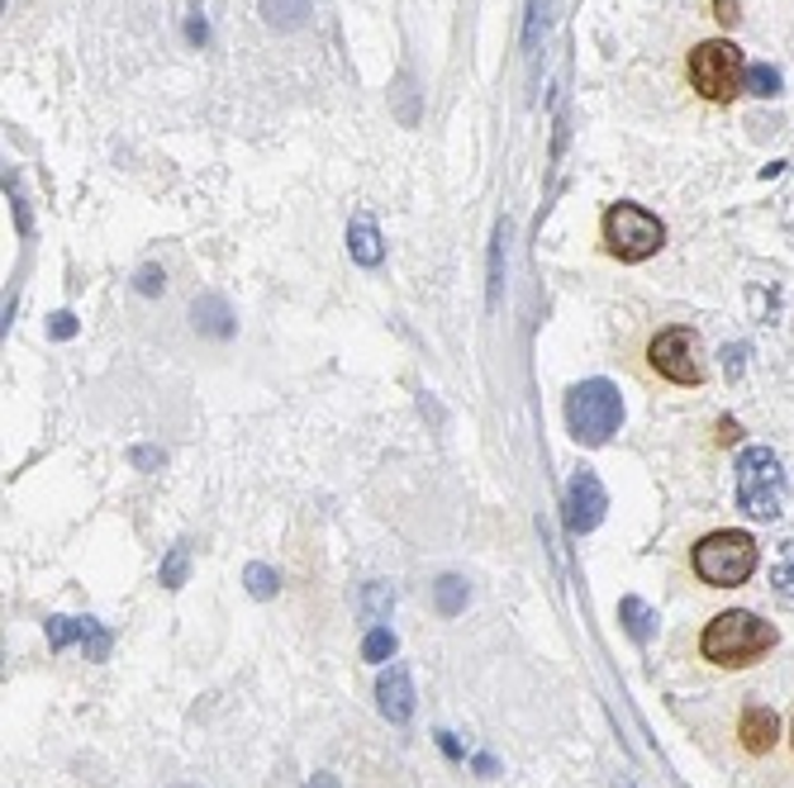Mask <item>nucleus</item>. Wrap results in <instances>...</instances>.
I'll return each mask as SVG.
<instances>
[{
  "label": "nucleus",
  "mask_w": 794,
  "mask_h": 788,
  "mask_svg": "<svg viewBox=\"0 0 794 788\" xmlns=\"http://www.w3.org/2000/svg\"><path fill=\"white\" fill-rule=\"evenodd\" d=\"M771 647H775V627L761 623V617L747 613V608L719 613V617H713V623L705 627V637H699V651H705V661L723 665V669H747V665H757Z\"/></svg>",
  "instance_id": "f257e3e1"
},
{
  "label": "nucleus",
  "mask_w": 794,
  "mask_h": 788,
  "mask_svg": "<svg viewBox=\"0 0 794 788\" xmlns=\"http://www.w3.org/2000/svg\"><path fill=\"white\" fill-rule=\"evenodd\" d=\"M623 423V394L609 380H581L566 394V428L585 446H604Z\"/></svg>",
  "instance_id": "f03ea898"
},
{
  "label": "nucleus",
  "mask_w": 794,
  "mask_h": 788,
  "mask_svg": "<svg viewBox=\"0 0 794 788\" xmlns=\"http://www.w3.org/2000/svg\"><path fill=\"white\" fill-rule=\"evenodd\" d=\"M600 238L609 247V257L619 261H647L661 253V243H667V223H661L657 214H647L643 205H609L604 219H600Z\"/></svg>",
  "instance_id": "7ed1b4c3"
},
{
  "label": "nucleus",
  "mask_w": 794,
  "mask_h": 788,
  "mask_svg": "<svg viewBox=\"0 0 794 788\" xmlns=\"http://www.w3.org/2000/svg\"><path fill=\"white\" fill-rule=\"evenodd\" d=\"M737 504L761 522L780 518V504H785V470H780V456L771 446H747V452L737 456Z\"/></svg>",
  "instance_id": "20e7f679"
},
{
  "label": "nucleus",
  "mask_w": 794,
  "mask_h": 788,
  "mask_svg": "<svg viewBox=\"0 0 794 788\" xmlns=\"http://www.w3.org/2000/svg\"><path fill=\"white\" fill-rule=\"evenodd\" d=\"M742 82H747V62H742L737 44H728V38L695 44V52H689V86L709 104H728L733 96H742Z\"/></svg>",
  "instance_id": "39448f33"
},
{
  "label": "nucleus",
  "mask_w": 794,
  "mask_h": 788,
  "mask_svg": "<svg viewBox=\"0 0 794 788\" xmlns=\"http://www.w3.org/2000/svg\"><path fill=\"white\" fill-rule=\"evenodd\" d=\"M757 570V542L747 532H709L695 546V575L713 589H737Z\"/></svg>",
  "instance_id": "423d86ee"
},
{
  "label": "nucleus",
  "mask_w": 794,
  "mask_h": 788,
  "mask_svg": "<svg viewBox=\"0 0 794 788\" xmlns=\"http://www.w3.org/2000/svg\"><path fill=\"white\" fill-rule=\"evenodd\" d=\"M647 361L657 375H667L671 385H699L705 380V361H699V337L689 328H667L647 343Z\"/></svg>",
  "instance_id": "0eeeda50"
},
{
  "label": "nucleus",
  "mask_w": 794,
  "mask_h": 788,
  "mask_svg": "<svg viewBox=\"0 0 794 788\" xmlns=\"http://www.w3.org/2000/svg\"><path fill=\"white\" fill-rule=\"evenodd\" d=\"M562 508H566V528L571 532H595L604 522V508H609V494H604V484H600V476H595L590 466H581L576 476L566 480V498H562Z\"/></svg>",
  "instance_id": "6e6552de"
},
{
  "label": "nucleus",
  "mask_w": 794,
  "mask_h": 788,
  "mask_svg": "<svg viewBox=\"0 0 794 788\" xmlns=\"http://www.w3.org/2000/svg\"><path fill=\"white\" fill-rule=\"evenodd\" d=\"M376 707H381V717L395 722V727L414 717V685H410V669L405 665L381 669V679H376Z\"/></svg>",
  "instance_id": "1a4fd4ad"
},
{
  "label": "nucleus",
  "mask_w": 794,
  "mask_h": 788,
  "mask_svg": "<svg viewBox=\"0 0 794 788\" xmlns=\"http://www.w3.org/2000/svg\"><path fill=\"white\" fill-rule=\"evenodd\" d=\"M737 737H742V746H747L752 755H766L775 746V737H780V722H775L771 707H747L742 722H737Z\"/></svg>",
  "instance_id": "9d476101"
},
{
  "label": "nucleus",
  "mask_w": 794,
  "mask_h": 788,
  "mask_svg": "<svg viewBox=\"0 0 794 788\" xmlns=\"http://www.w3.org/2000/svg\"><path fill=\"white\" fill-rule=\"evenodd\" d=\"M347 253H353V261H362V267H381V257H386L381 229H376L371 219H353L347 223Z\"/></svg>",
  "instance_id": "9b49d317"
},
{
  "label": "nucleus",
  "mask_w": 794,
  "mask_h": 788,
  "mask_svg": "<svg viewBox=\"0 0 794 788\" xmlns=\"http://www.w3.org/2000/svg\"><path fill=\"white\" fill-rule=\"evenodd\" d=\"M191 319H195V328H200L205 337H229L233 333V313H229V305L219 295H200V299H195Z\"/></svg>",
  "instance_id": "f8f14e48"
},
{
  "label": "nucleus",
  "mask_w": 794,
  "mask_h": 788,
  "mask_svg": "<svg viewBox=\"0 0 794 788\" xmlns=\"http://www.w3.org/2000/svg\"><path fill=\"white\" fill-rule=\"evenodd\" d=\"M257 5H262V20L271 29H301L309 10H315V0H257Z\"/></svg>",
  "instance_id": "ddd939ff"
},
{
  "label": "nucleus",
  "mask_w": 794,
  "mask_h": 788,
  "mask_svg": "<svg viewBox=\"0 0 794 788\" xmlns=\"http://www.w3.org/2000/svg\"><path fill=\"white\" fill-rule=\"evenodd\" d=\"M619 623H623V632H628L633 641H652V627H657V613L647 608L637 594H628L619 603Z\"/></svg>",
  "instance_id": "4468645a"
},
{
  "label": "nucleus",
  "mask_w": 794,
  "mask_h": 788,
  "mask_svg": "<svg viewBox=\"0 0 794 788\" xmlns=\"http://www.w3.org/2000/svg\"><path fill=\"white\" fill-rule=\"evenodd\" d=\"M433 603L442 617H457L466 608V580L462 575H442V580L433 584Z\"/></svg>",
  "instance_id": "2eb2a0df"
},
{
  "label": "nucleus",
  "mask_w": 794,
  "mask_h": 788,
  "mask_svg": "<svg viewBox=\"0 0 794 788\" xmlns=\"http://www.w3.org/2000/svg\"><path fill=\"white\" fill-rule=\"evenodd\" d=\"M90 632V617L86 623H76V617H48V647L53 651H68L72 641H86Z\"/></svg>",
  "instance_id": "dca6fc26"
},
{
  "label": "nucleus",
  "mask_w": 794,
  "mask_h": 788,
  "mask_svg": "<svg viewBox=\"0 0 794 788\" xmlns=\"http://www.w3.org/2000/svg\"><path fill=\"white\" fill-rule=\"evenodd\" d=\"M243 584H247V594H253V599H277L281 575L271 570V566H262V561H253V566L243 570Z\"/></svg>",
  "instance_id": "f3484780"
},
{
  "label": "nucleus",
  "mask_w": 794,
  "mask_h": 788,
  "mask_svg": "<svg viewBox=\"0 0 794 788\" xmlns=\"http://www.w3.org/2000/svg\"><path fill=\"white\" fill-rule=\"evenodd\" d=\"M362 655H367L371 665H386L390 655H395V632H390V627H371L367 641H362Z\"/></svg>",
  "instance_id": "a211bd4d"
},
{
  "label": "nucleus",
  "mask_w": 794,
  "mask_h": 788,
  "mask_svg": "<svg viewBox=\"0 0 794 788\" xmlns=\"http://www.w3.org/2000/svg\"><path fill=\"white\" fill-rule=\"evenodd\" d=\"M504 243H510V229H494V253H490V309L500 305V285H504Z\"/></svg>",
  "instance_id": "6ab92c4d"
},
{
  "label": "nucleus",
  "mask_w": 794,
  "mask_h": 788,
  "mask_svg": "<svg viewBox=\"0 0 794 788\" xmlns=\"http://www.w3.org/2000/svg\"><path fill=\"white\" fill-rule=\"evenodd\" d=\"M742 90H752V96H780V72L766 67V62H752L747 67V82H742Z\"/></svg>",
  "instance_id": "aec40b11"
},
{
  "label": "nucleus",
  "mask_w": 794,
  "mask_h": 788,
  "mask_svg": "<svg viewBox=\"0 0 794 788\" xmlns=\"http://www.w3.org/2000/svg\"><path fill=\"white\" fill-rule=\"evenodd\" d=\"M390 603H395L390 584H367V594H362V613H367L371 627H381V617L390 613Z\"/></svg>",
  "instance_id": "412c9836"
},
{
  "label": "nucleus",
  "mask_w": 794,
  "mask_h": 788,
  "mask_svg": "<svg viewBox=\"0 0 794 788\" xmlns=\"http://www.w3.org/2000/svg\"><path fill=\"white\" fill-rule=\"evenodd\" d=\"M186 575H191V551L186 546H172V556L162 561V584L167 589H181V584H186Z\"/></svg>",
  "instance_id": "4be33fe9"
},
{
  "label": "nucleus",
  "mask_w": 794,
  "mask_h": 788,
  "mask_svg": "<svg viewBox=\"0 0 794 788\" xmlns=\"http://www.w3.org/2000/svg\"><path fill=\"white\" fill-rule=\"evenodd\" d=\"M771 580H775V594L794 603V542H790L785 561H780V566H775V575H771Z\"/></svg>",
  "instance_id": "5701e85b"
},
{
  "label": "nucleus",
  "mask_w": 794,
  "mask_h": 788,
  "mask_svg": "<svg viewBox=\"0 0 794 788\" xmlns=\"http://www.w3.org/2000/svg\"><path fill=\"white\" fill-rule=\"evenodd\" d=\"M162 285H167V275L158 267H143L138 271V295H162Z\"/></svg>",
  "instance_id": "b1692460"
},
{
  "label": "nucleus",
  "mask_w": 794,
  "mask_h": 788,
  "mask_svg": "<svg viewBox=\"0 0 794 788\" xmlns=\"http://www.w3.org/2000/svg\"><path fill=\"white\" fill-rule=\"evenodd\" d=\"M76 333V319L72 313H53V337H72Z\"/></svg>",
  "instance_id": "393cba45"
},
{
  "label": "nucleus",
  "mask_w": 794,
  "mask_h": 788,
  "mask_svg": "<svg viewBox=\"0 0 794 788\" xmlns=\"http://www.w3.org/2000/svg\"><path fill=\"white\" fill-rule=\"evenodd\" d=\"M186 34H191V44H205V38H210V29H205V20H200V10H195V15H191Z\"/></svg>",
  "instance_id": "a878e982"
},
{
  "label": "nucleus",
  "mask_w": 794,
  "mask_h": 788,
  "mask_svg": "<svg viewBox=\"0 0 794 788\" xmlns=\"http://www.w3.org/2000/svg\"><path fill=\"white\" fill-rule=\"evenodd\" d=\"M158 461H162V452H152V446H138V452H134V466H143V470L158 466Z\"/></svg>",
  "instance_id": "bb28decb"
},
{
  "label": "nucleus",
  "mask_w": 794,
  "mask_h": 788,
  "mask_svg": "<svg viewBox=\"0 0 794 788\" xmlns=\"http://www.w3.org/2000/svg\"><path fill=\"white\" fill-rule=\"evenodd\" d=\"M713 10H719V20H723V24H733V20H737V0H713Z\"/></svg>",
  "instance_id": "cd10ccee"
},
{
  "label": "nucleus",
  "mask_w": 794,
  "mask_h": 788,
  "mask_svg": "<svg viewBox=\"0 0 794 788\" xmlns=\"http://www.w3.org/2000/svg\"><path fill=\"white\" fill-rule=\"evenodd\" d=\"M305 788H343V784H338V779H333V774H315V779H309Z\"/></svg>",
  "instance_id": "c85d7f7f"
},
{
  "label": "nucleus",
  "mask_w": 794,
  "mask_h": 788,
  "mask_svg": "<svg viewBox=\"0 0 794 788\" xmlns=\"http://www.w3.org/2000/svg\"><path fill=\"white\" fill-rule=\"evenodd\" d=\"M172 788H195V784H172Z\"/></svg>",
  "instance_id": "c756f323"
},
{
  "label": "nucleus",
  "mask_w": 794,
  "mask_h": 788,
  "mask_svg": "<svg viewBox=\"0 0 794 788\" xmlns=\"http://www.w3.org/2000/svg\"><path fill=\"white\" fill-rule=\"evenodd\" d=\"M790 737H794V731H790Z\"/></svg>",
  "instance_id": "7c9ffc66"
}]
</instances>
